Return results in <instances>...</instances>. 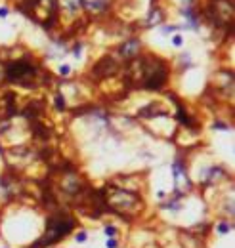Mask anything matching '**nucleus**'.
I'll use <instances>...</instances> for the list:
<instances>
[{"mask_svg": "<svg viewBox=\"0 0 235 248\" xmlns=\"http://www.w3.org/2000/svg\"><path fill=\"white\" fill-rule=\"evenodd\" d=\"M55 107H58V111H63V109H65V97H63L61 94L55 96Z\"/></svg>", "mask_w": 235, "mask_h": 248, "instance_id": "obj_4", "label": "nucleus"}, {"mask_svg": "<svg viewBox=\"0 0 235 248\" xmlns=\"http://www.w3.org/2000/svg\"><path fill=\"white\" fill-rule=\"evenodd\" d=\"M138 48H140V40L132 38V40H128L126 44H123V46H120V50H119V52L123 54L124 58H132V55H136V54H138Z\"/></svg>", "mask_w": 235, "mask_h": 248, "instance_id": "obj_3", "label": "nucleus"}, {"mask_svg": "<svg viewBox=\"0 0 235 248\" xmlns=\"http://www.w3.org/2000/svg\"><path fill=\"white\" fill-rule=\"evenodd\" d=\"M77 240H78V243H84V240H86V233H80V235H77Z\"/></svg>", "mask_w": 235, "mask_h": 248, "instance_id": "obj_9", "label": "nucleus"}, {"mask_svg": "<svg viewBox=\"0 0 235 248\" xmlns=\"http://www.w3.org/2000/svg\"><path fill=\"white\" fill-rule=\"evenodd\" d=\"M8 16V8H0V17H6Z\"/></svg>", "mask_w": 235, "mask_h": 248, "instance_id": "obj_11", "label": "nucleus"}, {"mask_svg": "<svg viewBox=\"0 0 235 248\" xmlns=\"http://www.w3.org/2000/svg\"><path fill=\"white\" fill-rule=\"evenodd\" d=\"M212 128H222V130H227V126H226L224 122H216L214 126H212Z\"/></svg>", "mask_w": 235, "mask_h": 248, "instance_id": "obj_10", "label": "nucleus"}, {"mask_svg": "<svg viewBox=\"0 0 235 248\" xmlns=\"http://www.w3.org/2000/svg\"><path fill=\"white\" fill-rule=\"evenodd\" d=\"M172 42H174V46H182V42H183V40H182L180 34H176V37L172 38Z\"/></svg>", "mask_w": 235, "mask_h": 248, "instance_id": "obj_7", "label": "nucleus"}, {"mask_svg": "<svg viewBox=\"0 0 235 248\" xmlns=\"http://www.w3.org/2000/svg\"><path fill=\"white\" fill-rule=\"evenodd\" d=\"M227 229H231V225H227V223H222V225L218 227V231L222 233V235H224V233H227Z\"/></svg>", "mask_w": 235, "mask_h": 248, "instance_id": "obj_6", "label": "nucleus"}, {"mask_svg": "<svg viewBox=\"0 0 235 248\" xmlns=\"http://www.w3.org/2000/svg\"><path fill=\"white\" fill-rule=\"evenodd\" d=\"M34 73H37V67L27 63V61H13L6 67V76H8L10 82H21L23 84V79L33 76Z\"/></svg>", "mask_w": 235, "mask_h": 248, "instance_id": "obj_2", "label": "nucleus"}, {"mask_svg": "<svg viewBox=\"0 0 235 248\" xmlns=\"http://www.w3.org/2000/svg\"><path fill=\"white\" fill-rule=\"evenodd\" d=\"M107 248H117V240H109V243H107Z\"/></svg>", "mask_w": 235, "mask_h": 248, "instance_id": "obj_12", "label": "nucleus"}, {"mask_svg": "<svg viewBox=\"0 0 235 248\" xmlns=\"http://www.w3.org/2000/svg\"><path fill=\"white\" fill-rule=\"evenodd\" d=\"M75 227V218H71L67 214H59V216H52L48 218V225H46V233L44 237L38 239L31 248H44V246H50L58 240L65 239L67 233H71V229Z\"/></svg>", "mask_w": 235, "mask_h": 248, "instance_id": "obj_1", "label": "nucleus"}, {"mask_svg": "<svg viewBox=\"0 0 235 248\" xmlns=\"http://www.w3.org/2000/svg\"><path fill=\"white\" fill-rule=\"evenodd\" d=\"M59 73H61V75H69V73H71V69H69L67 65H63V67H59Z\"/></svg>", "mask_w": 235, "mask_h": 248, "instance_id": "obj_8", "label": "nucleus"}, {"mask_svg": "<svg viewBox=\"0 0 235 248\" xmlns=\"http://www.w3.org/2000/svg\"><path fill=\"white\" fill-rule=\"evenodd\" d=\"M105 235H107V237H113V235H117V229L113 227V225H107V227H105Z\"/></svg>", "mask_w": 235, "mask_h": 248, "instance_id": "obj_5", "label": "nucleus"}]
</instances>
